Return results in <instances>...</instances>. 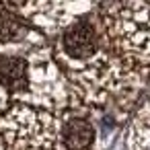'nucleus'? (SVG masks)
Segmentation results:
<instances>
[{
  "mask_svg": "<svg viewBox=\"0 0 150 150\" xmlns=\"http://www.w3.org/2000/svg\"><path fill=\"white\" fill-rule=\"evenodd\" d=\"M17 103H41L50 107L82 103L62 76L45 35L0 50V115Z\"/></svg>",
  "mask_w": 150,
  "mask_h": 150,
  "instance_id": "nucleus-1",
  "label": "nucleus"
},
{
  "mask_svg": "<svg viewBox=\"0 0 150 150\" xmlns=\"http://www.w3.org/2000/svg\"><path fill=\"white\" fill-rule=\"evenodd\" d=\"M107 47L136 70L150 72V2H97Z\"/></svg>",
  "mask_w": 150,
  "mask_h": 150,
  "instance_id": "nucleus-2",
  "label": "nucleus"
},
{
  "mask_svg": "<svg viewBox=\"0 0 150 150\" xmlns=\"http://www.w3.org/2000/svg\"><path fill=\"white\" fill-rule=\"evenodd\" d=\"M39 35L41 33L35 31L23 17H19L8 6V2H0V50L19 45V43H27Z\"/></svg>",
  "mask_w": 150,
  "mask_h": 150,
  "instance_id": "nucleus-3",
  "label": "nucleus"
},
{
  "mask_svg": "<svg viewBox=\"0 0 150 150\" xmlns=\"http://www.w3.org/2000/svg\"><path fill=\"white\" fill-rule=\"evenodd\" d=\"M127 150H150V107L140 103L132 115L127 136Z\"/></svg>",
  "mask_w": 150,
  "mask_h": 150,
  "instance_id": "nucleus-4",
  "label": "nucleus"
},
{
  "mask_svg": "<svg viewBox=\"0 0 150 150\" xmlns=\"http://www.w3.org/2000/svg\"><path fill=\"white\" fill-rule=\"evenodd\" d=\"M142 103H144V105H148V107H150V91H148V95H146V99H144V101H142Z\"/></svg>",
  "mask_w": 150,
  "mask_h": 150,
  "instance_id": "nucleus-5",
  "label": "nucleus"
},
{
  "mask_svg": "<svg viewBox=\"0 0 150 150\" xmlns=\"http://www.w3.org/2000/svg\"><path fill=\"white\" fill-rule=\"evenodd\" d=\"M0 150H4V148H2V146H0Z\"/></svg>",
  "mask_w": 150,
  "mask_h": 150,
  "instance_id": "nucleus-6",
  "label": "nucleus"
}]
</instances>
